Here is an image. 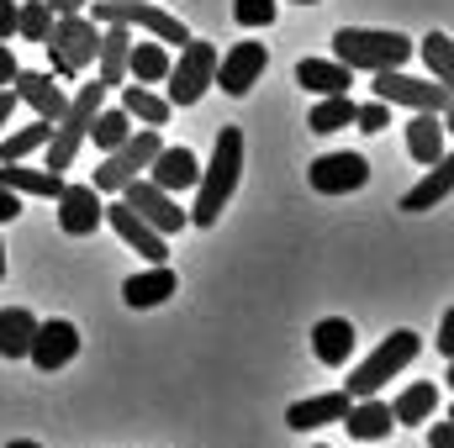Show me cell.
Instances as JSON below:
<instances>
[{"instance_id": "cell-1", "label": "cell", "mask_w": 454, "mask_h": 448, "mask_svg": "<svg viewBox=\"0 0 454 448\" xmlns=\"http://www.w3.org/2000/svg\"><path fill=\"white\" fill-rule=\"evenodd\" d=\"M238 174H243V132L238 127H223L217 132V153H212V164L196 180V206L185 212V222L217 227L223 206L232 201V190H238Z\"/></svg>"}, {"instance_id": "cell-2", "label": "cell", "mask_w": 454, "mask_h": 448, "mask_svg": "<svg viewBox=\"0 0 454 448\" xmlns=\"http://www.w3.org/2000/svg\"><path fill=\"white\" fill-rule=\"evenodd\" d=\"M333 58L343 69H402L412 58V42L402 32H380V27H339L333 32Z\"/></svg>"}, {"instance_id": "cell-3", "label": "cell", "mask_w": 454, "mask_h": 448, "mask_svg": "<svg viewBox=\"0 0 454 448\" xmlns=\"http://www.w3.org/2000/svg\"><path fill=\"white\" fill-rule=\"evenodd\" d=\"M43 48H48V58H53V74H64V80H80V74L96 64L101 27H96L90 16H80V11H64V16L48 27Z\"/></svg>"}, {"instance_id": "cell-4", "label": "cell", "mask_w": 454, "mask_h": 448, "mask_svg": "<svg viewBox=\"0 0 454 448\" xmlns=\"http://www.w3.org/2000/svg\"><path fill=\"white\" fill-rule=\"evenodd\" d=\"M101 101H106V85L96 80V85H80V96L64 106V116L53 121V137L43 143L48 148V164L43 169H69L74 164V153H80V143H85V132H90V121H96V112H101Z\"/></svg>"}, {"instance_id": "cell-5", "label": "cell", "mask_w": 454, "mask_h": 448, "mask_svg": "<svg viewBox=\"0 0 454 448\" xmlns=\"http://www.w3.org/2000/svg\"><path fill=\"white\" fill-rule=\"evenodd\" d=\"M418 353H423V337L412 333V328H396V333L386 337V343H380V348H375V353L359 364V369H348V385H343V390H348V401H359V396H375V390H380L391 375H402V369H407Z\"/></svg>"}, {"instance_id": "cell-6", "label": "cell", "mask_w": 454, "mask_h": 448, "mask_svg": "<svg viewBox=\"0 0 454 448\" xmlns=\"http://www.w3.org/2000/svg\"><path fill=\"white\" fill-rule=\"evenodd\" d=\"M164 143H159V127H143V132H132L127 143H116L112 153H106V164L96 169V190L101 196H116L127 180H137V174H148V164H153V153H159Z\"/></svg>"}, {"instance_id": "cell-7", "label": "cell", "mask_w": 454, "mask_h": 448, "mask_svg": "<svg viewBox=\"0 0 454 448\" xmlns=\"http://www.w3.org/2000/svg\"><path fill=\"white\" fill-rule=\"evenodd\" d=\"M143 27V32H153L159 42H191V32H185V21L180 16H169V11H159V5H148V0H96V27Z\"/></svg>"}, {"instance_id": "cell-8", "label": "cell", "mask_w": 454, "mask_h": 448, "mask_svg": "<svg viewBox=\"0 0 454 448\" xmlns=\"http://www.w3.org/2000/svg\"><path fill=\"white\" fill-rule=\"evenodd\" d=\"M212 74H217V48L191 37V42L180 48V64H169V74H164V80H169V96H164V101H169V106H196V101L212 90Z\"/></svg>"}, {"instance_id": "cell-9", "label": "cell", "mask_w": 454, "mask_h": 448, "mask_svg": "<svg viewBox=\"0 0 454 448\" xmlns=\"http://www.w3.org/2000/svg\"><path fill=\"white\" fill-rule=\"evenodd\" d=\"M375 101H386V106H412V112H439V116H450V106H454L450 85H439V80H407V74H396V69H380V74H375Z\"/></svg>"}, {"instance_id": "cell-10", "label": "cell", "mask_w": 454, "mask_h": 448, "mask_svg": "<svg viewBox=\"0 0 454 448\" xmlns=\"http://www.w3.org/2000/svg\"><path fill=\"white\" fill-rule=\"evenodd\" d=\"M116 196H121V201H127V206H132L143 222L153 227V232H164V237H175V232L185 227V212H180V201H175L169 190H159L153 180H143V174H137V180H127Z\"/></svg>"}, {"instance_id": "cell-11", "label": "cell", "mask_w": 454, "mask_h": 448, "mask_svg": "<svg viewBox=\"0 0 454 448\" xmlns=\"http://www.w3.org/2000/svg\"><path fill=\"white\" fill-rule=\"evenodd\" d=\"M307 180H312L317 196H348V190H364V180H370V158H364V153H323V158H312Z\"/></svg>"}, {"instance_id": "cell-12", "label": "cell", "mask_w": 454, "mask_h": 448, "mask_svg": "<svg viewBox=\"0 0 454 448\" xmlns=\"http://www.w3.org/2000/svg\"><path fill=\"white\" fill-rule=\"evenodd\" d=\"M270 69V53H264V42H232L223 58H217V74H212V85H223L227 96H248L254 85H259V74Z\"/></svg>"}, {"instance_id": "cell-13", "label": "cell", "mask_w": 454, "mask_h": 448, "mask_svg": "<svg viewBox=\"0 0 454 448\" xmlns=\"http://www.w3.org/2000/svg\"><path fill=\"white\" fill-rule=\"evenodd\" d=\"M80 353V328L74 322H64V317H53V322H37V333H32V348H27V359L43 369V375H53V369H64L69 359Z\"/></svg>"}, {"instance_id": "cell-14", "label": "cell", "mask_w": 454, "mask_h": 448, "mask_svg": "<svg viewBox=\"0 0 454 448\" xmlns=\"http://www.w3.org/2000/svg\"><path fill=\"white\" fill-rule=\"evenodd\" d=\"M101 222H112V232L127 243V248H137L148 264H164V253H169V243H164V232H153V227L143 222L127 201H112V206H101Z\"/></svg>"}, {"instance_id": "cell-15", "label": "cell", "mask_w": 454, "mask_h": 448, "mask_svg": "<svg viewBox=\"0 0 454 448\" xmlns=\"http://www.w3.org/2000/svg\"><path fill=\"white\" fill-rule=\"evenodd\" d=\"M101 190L96 185H64L59 190V227L69 232V237H90L96 227H101Z\"/></svg>"}, {"instance_id": "cell-16", "label": "cell", "mask_w": 454, "mask_h": 448, "mask_svg": "<svg viewBox=\"0 0 454 448\" xmlns=\"http://www.w3.org/2000/svg\"><path fill=\"white\" fill-rule=\"evenodd\" d=\"M16 90V101H27L32 112L43 116V121H59L64 106H69V96H64V85H53V74H37V69H16V80H11Z\"/></svg>"}, {"instance_id": "cell-17", "label": "cell", "mask_w": 454, "mask_h": 448, "mask_svg": "<svg viewBox=\"0 0 454 448\" xmlns=\"http://www.w3.org/2000/svg\"><path fill=\"white\" fill-rule=\"evenodd\" d=\"M175 290H180V274H175L169 264H148L143 274H132V280L121 285V301H127L132 312H148V306H164Z\"/></svg>"}, {"instance_id": "cell-18", "label": "cell", "mask_w": 454, "mask_h": 448, "mask_svg": "<svg viewBox=\"0 0 454 448\" xmlns=\"http://www.w3.org/2000/svg\"><path fill=\"white\" fill-rule=\"evenodd\" d=\"M148 180L159 185V190H196V180H201V164H196V153L191 148H159L153 153V164H148Z\"/></svg>"}, {"instance_id": "cell-19", "label": "cell", "mask_w": 454, "mask_h": 448, "mask_svg": "<svg viewBox=\"0 0 454 448\" xmlns=\"http://www.w3.org/2000/svg\"><path fill=\"white\" fill-rule=\"evenodd\" d=\"M343 428H348V438H359V444H375V438H391L396 417H391V406H386V401H375V396H359V401H348V412H343Z\"/></svg>"}, {"instance_id": "cell-20", "label": "cell", "mask_w": 454, "mask_h": 448, "mask_svg": "<svg viewBox=\"0 0 454 448\" xmlns=\"http://www.w3.org/2000/svg\"><path fill=\"white\" fill-rule=\"evenodd\" d=\"M454 190V158L444 153L439 164H428V174L402 196V212H434V206H444Z\"/></svg>"}, {"instance_id": "cell-21", "label": "cell", "mask_w": 454, "mask_h": 448, "mask_svg": "<svg viewBox=\"0 0 454 448\" xmlns=\"http://www.w3.org/2000/svg\"><path fill=\"white\" fill-rule=\"evenodd\" d=\"M343 412H348V390L307 396V401H296V406L286 412V428H296V433H307V428H328V422H343Z\"/></svg>"}, {"instance_id": "cell-22", "label": "cell", "mask_w": 454, "mask_h": 448, "mask_svg": "<svg viewBox=\"0 0 454 448\" xmlns=\"http://www.w3.org/2000/svg\"><path fill=\"white\" fill-rule=\"evenodd\" d=\"M407 153L418 158V164H439L444 153H450V143H444V121L439 112H418L407 121Z\"/></svg>"}, {"instance_id": "cell-23", "label": "cell", "mask_w": 454, "mask_h": 448, "mask_svg": "<svg viewBox=\"0 0 454 448\" xmlns=\"http://www.w3.org/2000/svg\"><path fill=\"white\" fill-rule=\"evenodd\" d=\"M348 74L339 58H301L296 64V85L312 90V96H348Z\"/></svg>"}, {"instance_id": "cell-24", "label": "cell", "mask_w": 454, "mask_h": 448, "mask_svg": "<svg viewBox=\"0 0 454 448\" xmlns=\"http://www.w3.org/2000/svg\"><path fill=\"white\" fill-rule=\"evenodd\" d=\"M127 48H132V27H101V48H96V64H101V85L112 90V85H121L127 80Z\"/></svg>"}, {"instance_id": "cell-25", "label": "cell", "mask_w": 454, "mask_h": 448, "mask_svg": "<svg viewBox=\"0 0 454 448\" xmlns=\"http://www.w3.org/2000/svg\"><path fill=\"white\" fill-rule=\"evenodd\" d=\"M0 185L16 190V196H48V201H59L64 174H59V169H27L21 158H11V164L0 169Z\"/></svg>"}, {"instance_id": "cell-26", "label": "cell", "mask_w": 454, "mask_h": 448, "mask_svg": "<svg viewBox=\"0 0 454 448\" xmlns=\"http://www.w3.org/2000/svg\"><path fill=\"white\" fill-rule=\"evenodd\" d=\"M312 353H317V364H328V369L348 364V353H354V328H348L343 317H323V322L312 328Z\"/></svg>"}, {"instance_id": "cell-27", "label": "cell", "mask_w": 454, "mask_h": 448, "mask_svg": "<svg viewBox=\"0 0 454 448\" xmlns=\"http://www.w3.org/2000/svg\"><path fill=\"white\" fill-rule=\"evenodd\" d=\"M32 333H37V317L27 306H5L0 312V359H27Z\"/></svg>"}, {"instance_id": "cell-28", "label": "cell", "mask_w": 454, "mask_h": 448, "mask_svg": "<svg viewBox=\"0 0 454 448\" xmlns=\"http://www.w3.org/2000/svg\"><path fill=\"white\" fill-rule=\"evenodd\" d=\"M169 53H164V42H132L127 48V74L137 80V85H159L164 74H169Z\"/></svg>"}, {"instance_id": "cell-29", "label": "cell", "mask_w": 454, "mask_h": 448, "mask_svg": "<svg viewBox=\"0 0 454 448\" xmlns=\"http://www.w3.org/2000/svg\"><path fill=\"white\" fill-rule=\"evenodd\" d=\"M121 112L132 116V121H143V127H164L175 106L164 96H153L148 85H121Z\"/></svg>"}, {"instance_id": "cell-30", "label": "cell", "mask_w": 454, "mask_h": 448, "mask_svg": "<svg viewBox=\"0 0 454 448\" xmlns=\"http://www.w3.org/2000/svg\"><path fill=\"white\" fill-rule=\"evenodd\" d=\"M439 412V390L428 385V380H418V385H407L402 396H396V406H391V417L396 422H407V428H418V422H428Z\"/></svg>"}, {"instance_id": "cell-31", "label": "cell", "mask_w": 454, "mask_h": 448, "mask_svg": "<svg viewBox=\"0 0 454 448\" xmlns=\"http://www.w3.org/2000/svg\"><path fill=\"white\" fill-rule=\"evenodd\" d=\"M85 137H96V148H101V153H112L116 143H127V137H132V116L121 112V106H116V112H106V106H101Z\"/></svg>"}, {"instance_id": "cell-32", "label": "cell", "mask_w": 454, "mask_h": 448, "mask_svg": "<svg viewBox=\"0 0 454 448\" xmlns=\"http://www.w3.org/2000/svg\"><path fill=\"white\" fill-rule=\"evenodd\" d=\"M307 127L312 132H343V127H354V101L348 96H323L312 116H307Z\"/></svg>"}, {"instance_id": "cell-33", "label": "cell", "mask_w": 454, "mask_h": 448, "mask_svg": "<svg viewBox=\"0 0 454 448\" xmlns=\"http://www.w3.org/2000/svg\"><path fill=\"white\" fill-rule=\"evenodd\" d=\"M48 137H53V121H43V116H37L32 127H21V132H5V143H0V158H5V164H11V158H27V153H32V148H43Z\"/></svg>"}, {"instance_id": "cell-34", "label": "cell", "mask_w": 454, "mask_h": 448, "mask_svg": "<svg viewBox=\"0 0 454 448\" xmlns=\"http://www.w3.org/2000/svg\"><path fill=\"white\" fill-rule=\"evenodd\" d=\"M48 27H53L48 0H27V5H16V32H21L27 42H43V37H48Z\"/></svg>"}, {"instance_id": "cell-35", "label": "cell", "mask_w": 454, "mask_h": 448, "mask_svg": "<svg viewBox=\"0 0 454 448\" xmlns=\"http://www.w3.org/2000/svg\"><path fill=\"white\" fill-rule=\"evenodd\" d=\"M423 64L434 69V80H439V85H450V80H454V58H450V32H428V37H423Z\"/></svg>"}, {"instance_id": "cell-36", "label": "cell", "mask_w": 454, "mask_h": 448, "mask_svg": "<svg viewBox=\"0 0 454 448\" xmlns=\"http://www.w3.org/2000/svg\"><path fill=\"white\" fill-rule=\"evenodd\" d=\"M275 11H280V0H232V16H238V27H248V32L270 27V21H275Z\"/></svg>"}, {"instance_id": "cell-37", "label": "cell", "mask_w": 454, "mask_h": 448, "mask_svg": "<svg viewBox=\"0 0 454 448\" xmlns=\"http://www.w3.org/2000/svg\"><path fill=\"white\" fill-rule=\"evenodd\" d=\"M354 127H359V132H386V127H391V106H386V101L354 106Z\"/></svg>"}, {"instance_id": "cell-38", "label": "cell", "mask_w": 454, "mask_h": 448, "mask_svg": "<svg viewBox=\"0 0 454 448\" xmlns=\"http://www.w3.org/2000/svg\"><path fill=\"white\" fill-rule=\"evenodd\" d=\"M16 217H21V196L0 185V227H5V222H16Z\"/></svg>"}, {"instance_id": "cell-39", "label": "cell", "mask_w": 454, "mask_h": 448, "mask_svg": "<svg viewBox=\"0 0 454 448\" xmlns=\"http://www.w3.org/2000/svg\"><path fill=\"white\" fill-rule=\"evenodd\" d=\"M16 32V0H0V42H11Z\"/></svg>"}, {"instance_id": "cell-40", "label": "cell", "mask_w": 454, "mask_h": 448, "mask_svg": "<svg viewBox=\"0 0 454 448\" xmlns=\"http://www.w3.org/2000/svg\"><path fill=\"white\" fill-rule=\"evenodd\" d=\"M16 80V58H11V42H0V85Z\"/></svg>"}, {"instance_id": "cell-41", "label": "cell", "mask_w": 454, "mask_h": 448, "mask_svg": "<svg viewBox=\"0 0 454 448\" xmlns=\"http://www.w3.org/2000/svg\"><path fill=\"white\" fill-rule=\"evenodd\" d=\"M434 448H454V428L450 422H434Z\"/></svg>"}, {"instance_id": "cell-42", "label": "cell", "mask_w": 454, "mask_h": 448, "mask_svg": "<svg viewBox=\"0 0 454 448\" xmlns=\"http://www.w3.org/2000/svg\"><path fill=\"white\" fill-rule=\"evenodd\" d=\"M439 348L454 353V317H444V328H439Z\"/></svg>"}, {"instance_id": "cell-43", "label": "cell", "mask_w": 454, "mask_h": 448, "mask_svg": "<svg viewBox=\"0 0 454 448\" xmlns=\"http://www.w3.org/2000/svg\"><path fill=\"white\" fill-rule=\"evenodd\" d=\"M85 5H90V0H48V11H59V16H64V11H85Z\"/></svg>"}, {"instance_id": "cell-44", "label": "cell", "mask_w": 454, "mask_h": 448, "mask_svg": "<svg viewBox=\"0 0 454 448\" xmlns=\"http://www.w3.org/2000/svg\"><path fill=\"white\" fill-rule=\"evenodd\" d=\"M11 106H16V96H0V132H5V121H11Z\"/></svg>"}, {"instance_id": "cell-45", "label": "cell", "mask_w": 454, "mask_h": 448, "mask_svg": "<svg viewBox=\"0 0 454 448\" xmlns=\"http://www.w3.org/2000/svg\"><path fill=\"white\" fill-rule=\"evenodd\" d=\"M5 448H43V444H32V438H21V444H5Z\"/></svg>"}, {"instance_id": "cell-46", "label": "cell", "mask_w": 454, "mask_h": 448, "mask_svg": "<svg viewBox=\"0 0 454 448\" xmlns=\"http://www.w3.org/2000/svg\"><path fill=\"white\" fill-rule=\"evenodd\" d=\"M0 280H5V243H0Z\"/></svg>"}, {"instance_id": "cell-47", "label": "cell", "mask_w": 454, "mask_h": 448, "mask_svg": "<svg viewBox=\"0 0 454 448\" xmlns=\"http://www.w3.org/2000/svg\"><path fill=\"white\" fill-rule=\"evenodd\" d=\"M296 5H317V0H296Z\"/></svg>"}]
</instances>
